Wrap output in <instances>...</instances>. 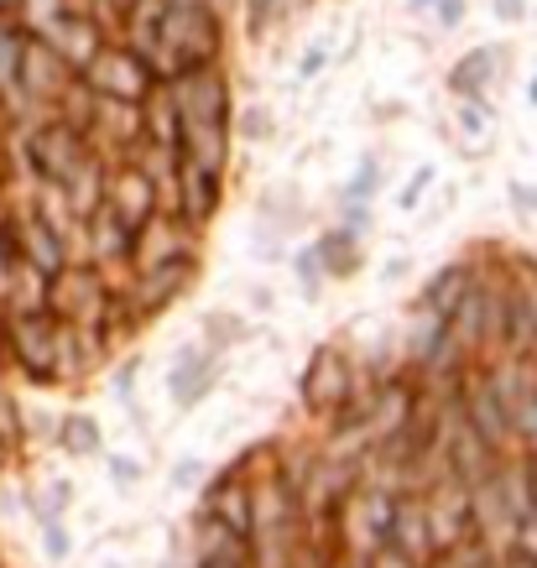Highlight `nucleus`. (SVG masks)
<instances>
[{
	"mask_svg": "<svg viewBox=\"0 0 537 568\" xmlns=\"http://www.w3.org/2000/svg\"><path fill=\"white\" fill-rule=\"evenodd\" d=\"M79 79H84L100 100H125V104H141L156 89L152 63H146V58H136L125 42H104V48L84 63V73H79Z\"/></svg>",
	"mask_w": 537,
	"mask_h": 568,
	"instance_id": "obj_1",
	"label": "nucleus"
},
{
	"mask_svg": "<svg viewBox=\"0 0 537 568\" xmlns=\"http://www.w3.org/2000/svg\"><path fill=\"white\" fill-rule=\"evenodd\" d=\"M89 156H94L89 136L79 131V125H69V121H48L32 136V168L48 178L52 189H63V183H69V178L84 168Z\"/></svg>",
	"mask_w": 537,
	"mask_h": 568,
	"instance_id": "obj_2",
	"label": "nucleus"
},
{
	"mask_svg": "<svg viewBox=\"0 0 537 568\" xmlns=\"http://www.w3.org/2000/svg\"><path fill=\"white\" fill-rule=\"evenodd\" d=\"M178 183H183V214L189 220H209L220 204V173H209L189 156H178Z\"/></svg>",
	"mask_w": 537,
	"mask_h": 568,
	"instance_id": "obj_3",
	"label": "nucleus"
},
{
	"mask_svg": "<svg viewBox=\"0 0 537 568\" xmlns=\"http://www.w3.org/2000/svg\"><path fill=\"white\" fill-rule=\"evenodd\" d=\"M496 63H501V52H496V48H475V52H465V58L454 63V73H449V89H454V94H465V100H475V94H480V89L490 84Z\"/></svg>",
	"mask_w": 537,
	"mask_h": 568,
	"instance_id": "obj_4",
	"label": "nucleus"
},
{
	"mask_svg": "<svg viewBox=\"0 0 537 568\" xmlns=\"http://www.w3.org/2000/svg\"><path fill=\"white\" fill-rule=\"evenodd\" d=\"M214 376H220V361H209V355L199 365L183 361V365H178V376H173L178 402H183V407H189V402H199V396L209 392V381H214Z\"/></svg>",
	"mask_w": 537,
	"mask_h": 568,
	"instance_id": "obj_5",
	"label": "nucleus"
},
{
	"mask_svg": "<svg viewBox=\"0 0 537 568\" xmlns=\"http://www.w3.org/2000/svg\"><path fill=\"white\" fill-rule=\"evenodd\" d=\"M434 21L444 32H454V27L465 21V0H434Z\"/></svg>",
	"mask_w": 537,
	"mask_h": 568,
	"instance_id": "obj_6",
	"label": "nucleus"
},
{
	"mask_svg": "<svg viewBox=\"0 0 537 568\" xmlns=\"http://www.w3.org/2000/svg\"><path fill=\"white\" fill-rule=\"evenodd\" d=\"M371 189H376V156H371V162H365L361 173H355V189H349V199H365Z\"/></svg>",
	"mask_w": 537,
	"mask_h": 568,
	"instance_id": "obj_7",
	"label": "nucleus"
},
{
	"mask_svg": "<svg viewBox=\"0 0 537 568\" xmlns=\"http://www.w3.org/2000/svg\"><path fill=\"white\" fill-rule=\"evenodd\" d=\"M496 17H501V21H521V17H527V0H496Z\"/></svg>",
	"mask_w": 537,
	"mask_h": 568,
	"instance_id": "obj_8",
	"label": "nucleus"
},
{
	"mask_svg": "<svg viewBox=\"0 0 537 568\" xmlns=\"http://www.w3.org/2000/svg\"><path fill=\"white\" fill-rule=\"evenodd\" d=\"M318 69H324V48H308V52H303V69H297V73H303V79H313Z\"/></svg>",
	"mask_w": 537,
	"mask_h": 568,
	"instance_id": "obj_9",
	"label": "nucleus"
},
{
	"mask_svg": "<svg viewBox=\"0 0 537 568\" xmlns=\"http://www.w3.org/2000/svg\"><path fill=\"white\" fill-rule=\"evenodd\" d=\"M199 568H241V558H235V552H209Z\"/></svg>",
	"mask_w": 537,
	"mask_h": 568,
	"instance_id": "obj_10",
	"label": "nucleus"
},
{
	"mask_svg": "<svg viewBox=\"0 0 537 568\" xmlns=\"http://www.w3.org/2000/svg\"><path fill=\"white\" fill-rule=\"evenodd\" d=\"M73 448H94V428H89V423H73Z\"/></svg>",
	"mask_w": 537,
	"mask_h": 568,
	"instance_id": "obj_11",
	"label": "nucleus"
},
{
	"mask_svg": "<svg viewBox=\"0 0 537 568\" xmlns=\"http://www.w3.org/2000/svg\"><path fill=\"white\" fill-rule=\"evenodd\" d=\"M428 178H434V173H428V168H423V173H417V178H413V189L402 193V204H417V193L428 189Z\"/></svg>",
	"mask_w": 537,
	"mask_h": 568,
	"instance_id": "obj_12",
	"label": "nucleus"
},
{
	"mask_svg": "<svg viewBox=\"0 0 537 568\" xmlns=\"http://www.w3.org/2000/svg\"><path fill=\"white\" fill-rule=\"evenodd\" d=\"M423 6H434V0H413V11H423Z\"/></svg>",
	"mask_w": 537,
	"mask_h": 568,
	"instance_id": "obj_13",
	"label": "nucleus"
},
{
	"mask_svg": "<svg viewBox=\"0 0 537 568\" xmlns=\"http://www.w3.org/2000/svg\"><path fill=\"white\" fill-rule=\"evenodd\" d=\"M527 94H533V104H537V79H533V89H527Z\"/></svg>",
	"mask_w": 537,
	"mask_h": 568,
	"instance_id": "obj_14",
	"label": "nucleus"
}]
</instances>
